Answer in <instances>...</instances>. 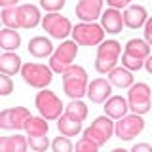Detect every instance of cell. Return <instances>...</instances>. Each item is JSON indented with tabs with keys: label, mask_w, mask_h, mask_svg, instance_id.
<instances>
[{
	"label": "cell",
	"mask_w": 152,
	"mask_h": 152,
	"mask_svg": "<svg viewBox=\"0 0 152 152\" xmlns=\"http://www.w3.org/2000/svg\"><path fill=\"white\" fill-rule=\"evenodd\" d=\"M88 72L84 66L72 65L63 72V89L70 99H80L88 95Z\"/></svg>",
	"instance_id": "obj_1"
},
{
	"label": "cell",
	"mask_w": 152,
	"mask_h": 152,
	"mask_svg": "<svg viewBox=\"0 0 152 152\" xmlns=\"http://www.w3.org/2000/svg\"><path fill=\"white\" fill-rule=\"evenodd\" d=\"M150 55V46L146 40L141 38H131L126 44V51L122 55V66H126L127 70H139L141 66H145L146 57Z\"/></svg>",
	"instance_id": "obj_2"
},
{
	"label": "cell",
	"mask_w": 152,
	"mask_h": 152,
	"mask_svg": "<svg viewBox=\"0 0 152 152\" xmlns=\"http://www.w3.org/2000/svg\"><path fill=\"white\" fill-rule=\"evenodd\" d=\"M122 51V44L118 40H104L97 48V59H95V69L97 72L107 74L116 69L118 57Z\"/></svg>",
	"instance_id": "obj_3"
},
{
	"label": "cell",
	"mask_w": 152,
	"mask_h": 152,
	"mask_svg": "<svg viewBox=\"0 0 152 152\" xmlns=\"http://www.w3.org/2000/svg\"><path fill=\"white\" fill-rule=\"evenodd\" d=\"M21 76L25 84H28L31 88L46 89V86H50L53 80V70H51V66L40 63H25L21 69Z\"/></svg>",
	"instance_id": "obj_4"
},
{
	"label": "cell",
	"mask_w": 152,
	"mask_h": 152,
	"mask_svg": "<svg viewBox=\"0 0 152 152\" xmlns=\"http://www.w3.org/2000/svg\"><path fill=\"white\" fill-rule=\"evenodd\" d=\"M34 104H36L38 112H40V116L46 118V120H59L61 110H63V107H65V104L61 103V99L57 97L53 91H50V89L38 91L36 97H34Z\"/></svg>",
	"instance_id": "obj_5"
},
{
	"label": "cell",
	"mask_w": 152,
	"mask_h": 152,
	"mask_svg": "<svg viewBox=\"0 0 152 152\" xmlns=\"http://www.w3.org/2000/svg\"><path fill=\"white\" fill-rule=\"evenodd\" d=\"M127 103L133 114H146L152 107V91L145 82L133 84L127 91Z\"/></svg>",
	"instance_id": "obj_6"
},
{
	"label": "cell",
	"mask_w": 152,
	"mask_h": 152,
	"mask_svg": "<svg viewBox=\"0 0 152 152\" xmlns=\"http://www.w3.org/2000/svg\"><path fill=\"white\" fill-rule=\"evenodd\" d=\"M76 55H78V44H76L74 40H65L63 44L53 51V55H51V59H50L51 70L63 74L69 66H72Z\"/></svg>",
	"instance_id": "obj_7"
},
{
	"label": "cell",
	"mask_w": 152,
	"mask_h": 152,
	"mask_svg": "<svg viewBox=\"0 0 152 152\" xmlns=\"http://www.w3.org/2000/svg\"><path fill=\"white\" fill-rule=\"evenodd\" d=\"M72 38L80 46H97L104 38V28L97 23H80L72 27Z\"/></svg>",
	"instance_id": "obj_8"
},
{
	"label": "cell",
	"mask_w": 152,
	"mask_h": 152,
	"mask_svg": "<svg viewBox=\"0 0 152 152\" xmlns=\"http://www.w3.org/2000/svg\"><path fill=\"white\" fill-rule=\"evenodd\" d=\"M114 131H116V126H114V122L110 120V116H99V118H95V122L84 131V137H88V139H91L93 142H97L99 146H103L104 142L112 137Z\"/></svg>",
	"instance_id": "obj_9"
},
{
	"label": "cell",
	"mask_w": 152,
	"mask_h": 152,
	"mask_svg": "<svg viewBox=\"0 0 152 152\" xmlns=\"http://www.w3.org/2000/svg\"><path fill=\"white\" fill-rule=\"evenodd\" d=\"M142 129H145V120L141 118V114H129V116H124L116 122V131L114 133L122 141H131Z\"/></svg>",
	"instance_id": "obj_10"
},
{
	"label": "cell",
	"mask_w": 152,
	"mask_h": 152,
	"mask_svg": "<svg viewBox=\"0 0 152 152\" xmlns=\"http://www.w3.org/2000/svg\"><path fill=\"white\" fill-rule=\"evenodd\" d=\"M42 27H44V31L50 36L59 38V40L61 38H66L70 32H72L70 21L65 15H61V13H48V15H44V19H42Z\"/></svg>",
	"instance_id": "obj_11"
},
{
	"label": "cell",
	"mask_w": 152,
	"mask_h": 152,
	"mask_svg": "<svg viewBox=\"0 0 152 152\" xmlns=\"http://www.w3.org/2000/svg\"><path fill=\"white\" fill-rule=\"evenodd\" d=\"M31 118V112L25 107L4 108L0 112V127L2 129H25V122Z\"/></svg>",
	"instance_id": "obj_12"
},
{
	"label": "cell",
	"mask_w": 152,
	"mask_h": 152,
	"mask_svg": "<svg viewBox=\"0 0 152 152\" xmlns=\"http://www.w3.org/2000/svg\"><path fill=\"white\" fill-rule=\"evenodd\" d=\"M101 15H103V0H78L76 17L82 23H93Z\"/></svg>",
	"instance_id": "obj_13"
},
{
	"label": "cell",
	"mask_w": 152,
	"mask_h": 152,
	"mask_svg": "<svg viewBox=\"0 0 152 152\" xmlns=\"http://www.w3.org/2000/svg\"><path fill=\"white\" fill-rule=\"evenodd\" d=\"M112 93V84L110 80L104 78H95L91 80V84L88 86V97L91 103H107L110 99Z\"/></svg>",
	"instance_id": "obj_14"
},
{
	"label": "cell",
	"mask_w": 152,
	"mask_h": 152,
	"mask_svg": "<svg viewBox=\"0 0 152 152\" xmlns=\"http://www.w3.org/2000/svg\"><path fill=\"white\" fill-rule=\"evenodd\" d=\"M126 25L124 23V13H120L116 8H110L107 12H103L101 15V27L110 34H118L122 32V27Z\"/></svg>",
	"instance_id": "obj_15"
},
{
	"label": "cell",
	"mask_w": 152,
	"mask_h": 152,
	"mask_svg": "<svg viewBox=\"0 0 152 152\" xmlns=\"http://www.w3.org/2000/svg\"><path fill=\"white\" fill-rule=\"evenodd\" d=\"M19 10V23H21V28H34L40 19V10L32 4H23V6H17Z\"/></svg>",
	"instance_id": "obj_16"
},
{
	"label": "cell",
	"mask_w": 152,
	"mask_h": 152,
	"mask_svg": "<svg viewBox=\"0 0 152 152\" xmlns=\"http://www.w3.org/2000/svg\"><path fill=\"white\" fill-rule=\"evenodd\" d=\"M148 17H146V10L142 6H127L124 12V23L129 28H141L146 25Z\"/></svg>",
	"instance_id": "obj_17"
},
{
	"label": "cell",
	"mask_w": 152,
	"mask_h": 152,
	"mask_svg": "<svg viewBox=\"0 0 152 152\" xmlns=\"http://www.w3.org/2000/svg\"><path fill=\"white\" fill-rule=\"evenodd\" d=\"M127 110H129V103H127V99H124L122 95H112V97L104 103V112H107V116L116 118V120L124 118Z\"/></svg>",
	"instance_id": "obj_18"
},
{
	"label": "cell",
	"mask_w": 152,
	"mask_h": 152,
	"mask_svg": "<svg viewBox=\"0 0 152 152\" xmlns=\"http://www.w3.org/2000/svg\"><path fill=\"white\" fill-rule=\"evenodd\" d=\"M28 53L32 57H38V59L53 55V44H51L46 36H34L28 42Z\"/></svg>",
	"instance_id": "obj_19"
},
{
	"label": "cell",
	"mask_w": 152,
	"mask_h": 152,
	"mask_svg": "<svg viewBox=\"0 0 152 152\" xmlns=\"http://www.w3.org/2000/svg\"><path fill=\"white\" fill-rule=\"evenodd\" d=\"M27 139L23 135H10L0 139V152H27Z\"/></svg>",
	"instance_id": "obj_20"
},
{
	"label": "cell",
	"mask_w": 152,
	"mask_h": 152,
	"mask_svg": "<svg viewBox=\"0 0 152 152\" xmlns=\"http://www.w3.org/2000/svg\"><path fill=\"white\" fill-rule=\"evenodd\" d=\"M48 129H50L48 120L42 116H31L25 122V131H27L28 137H46Z\"/></svg>",
	"instance_id": "obj_21"
},
{
	"label": "cell",
	"mask_w": 152,
	"mask_h": 152,
	"mask_svg": "<svg viewBox=\"0 0 152 152\" xmlns=\"http://www.w3.org/2000/svg\"><path fill=\"white\" fill-rule=\"evenodd\" d=\"M21 69H23L21 57H19L17 53H12V51H6V53H2V57H0V70H2L4 74L12 76V74L19 72Z\"/></svg>",
	"instance_id": "obj_22"
},
{
	"label": "cell",
	"mask_w": 152,
	"mask_h": 152,
	"mask_svg": "<svg viewBox=\"0 0 152 152\" xmlns=\"http://www.w3.org/2000/svg\"><path fill=\"white\" fill-rule=\"evenodd\" d=\"M108 80H110L112 86H118V88H131L133 86V74L126 66H116L114 70H110Z\"/></svg>",
	"instance_id": "obj_23"
},
{
	"label": "cell",
	"mask_w": 152,
	"mask_h": 152,
	"mask_svg": "<svg viewBox=\"0 0 152 152\" xmlns=\"http://www.w3.org/2000/svg\"><path fill=\"white\" fill-rule=\"evenodd\" d=\"M57 127H59L61 135H65V137H74V135H78V133L82 131V122H78V120H74V118H70V116H66V114H63V116L57 120Z\"/></svg>",
	"instance_id": "obj_24"
},
{
	"label": "cell",
	"mask_w": 152,
	"mask_h": 152,
	"mask_svg": "<svg viewBox=\"0 0 152 152\" xmlns=\"http://www.w3.org/2000/svg\"><path fill=\"white\" fill-rule=\"evenodd\" d=\"M19 44H21V36H19L17 31L8 27L0 31V48H4L6 51H12V50H17Z\"/></svg>",
	"instance_id": "obj_25"
},
{
	"label": "cell",
	"mask_w": 152,
	"mask_h": 152,
	"mask_svg": "<svg viewBox=\"0 0 152 152\" xmlns=\"http://www.w3.org/2000/svg\"><path fill=\"white\" fill-rule=\"evenodd\" d=\"M65 114L70 116V118H74V120H78V122H84L86 116H88V107H86L80 99H72V103L66 104V112Z\"/></svg>",
	"instance_id": "obj_26"
},
{
	"label": "cell",
	"mask_w": 152,
	"mask_h": 152,
	"mask_svg": "<svg viewBox=\"0 0 152 152\" xmlns=\"http://www.w3.org/2000/svg\"><path fill=\"white\" fill-rule=\"evenodd\" d=\"M2 23L6 25L8 28H21V23H19V10L17 6H12V8H4L2 10Z\"/></svg>",
	"instance_id": "obj_27"
},
{
	"label": "cell",
	"mask_w": 152,
	"mask_h": 152,
	"mask_svg": "<svg viewBox=\"0 0 152 152\" xmlns=\"http://www.w3.org/2000/svg\"><path fill=\"white\" fill-rule=\"evenodd\" d=\"M51 148L53 152H72V142L69 137H55V141L51 142Z\"/></svg>",
	"instance_id": "obj_28"
},
{
	"label": "cell",
	"mask_w": 152,
	"mask_h": 152,
	"mask_svg": "<svg viewBox=\"0 0 152 152\" xmlns=\"http://www.w3.org/2000/svg\"><path fill=\"white\" fill-rule=\"evenodd\" d=\"M76 152H99V145L93 142L88 137H82L78 142H76Z\"/></svg>",
	"instance_id": "obj_29"
},
{
	"label": "cell",
	"mask_w": 152,
	"mask_h": 152,
	"mask_svg": "<svg viewBox=\"0 0 152 152\" xmlns=\"http://www.w3.org/2000/svg\"><path fill=\"white\" fill-rule=\"evenodd\" d=\"M28 145L36 152H46L50 146V141H48V137H28Z\"/></svg>",
	"instance_id": "obj_30"
},
{
	"label": "cell",
	"mask_w": 152,
	"mask_h": 152,
	"mask_svg": "<svg viewBox=\"0 0 152 152\" xmlns=\"http://www.w3.org/2000/svg\"><path fill=\"white\" fill-rule=\"evenodd\" d=\"M65 2L66 0H40V6L46 10V12H50V13H57L61 8L65 6Z\"/></svg>",
	"instance_id": "obj_31"
},
{
	"label": "cell",
	"mask_w": 152,
	"mask_h": 152,
	"mask_svg": "<svg viewBox=\"0 0 152 152\" xmlns=\"http://www.w3.org/2000/svg\"><path fill=\"white\" fill-rule=\"evenodd\" d=\"M13 91V82L8 74H0V95H10Z\"/></svg>",
	"instance_id": "obj_32"
},
{
	"label": "cell",
	"mask_w": 152,
	"mask_h": 152,
	"mask_svg": "<svg viewBox=\"0 0 152 152\" xmlns=\"http://www.w3.org/2000/svg\"><path fill=\"white\" fill-rule=\"evenodd\" d=\"M145 40L148 42V46H152V17L146 21V25H145Z\"/></svg>",
	"instance_id": "obj_33"
},
{
	"label": "cell",
	"mask_w": 152,
	"mask_h": 152,
	"mask_svg": "<svg viewBox=\"0 0 152 152\" xmlns=\"http://www.w3.org/2000/svg\"><path fill=\"white\" fill-rule=\"evenodd\" d=\"M131 152H152V146L148 142H137V145H133Z\"/></svg>",
	"instance_id": "obj_34"
},
{
	"label": "cell",
	"mask_w": 152,
	"mask_h": 152,
	"mask_svg": "<svg viewBox=\"0 0 152 152\" xmlns=\"http://www.w3.org/2000/svg\"><path fill=\"white\" fill-rule=\"evenodd\" d=\"M129 2H131V0H107L108 6H110V8H116V10L118 8H126Z\"/></svg>",
	"instance_id": "obj_35"
},
{
	"label": "cell",
	"mask_w": 152,
	"mask_h": 152,
	"mask_svg": "<svg viewBox=\"0 0 152 152\" xmlns=\"http://www.w3.org/2000/svg\"><path fill=\"white\" fill-rule=\"evenodd\" d=\"M19 0H0V4H2L4 8H12V6H17Z\"/></svg>",
	"instance_id": "obj_36"
},
{
	"label": "cell",
	"mask_w": 152,
	"mask_h": 152,
	"mask_svg": "<svg viewBox=\"0 0 152 152\" xmlns=\"http://www.w3.org/2000/svg\"><path fill=\"white\" fill-rule=\"evenodd\" d=\"M145 66H146V70H148V74H152V55L146 57V61H145Z\"/></svg>",
	"instance_id": "obj_37"
},
{
	"label": "cell",
	"mask_w": 152,
	"mask_h": 152,
	"mask_svg": "<svg viewBox=\"0 0 152 152\" xmlns=\"http://www.w3.org/2000/svg\"><path fill=\"white\" fill-rule=\"evenodd\" d=\"M112 152H129V150H126V148H114Z\"/></svg>",
	"instance_id": "obj_38"
},
{
	"label": "cell",
	"mask_w": 152,
	"mask_h": 152,
	"mask_svg": "<svg viewBox=\"0 0 152 152\" xmlns=\"http://www.w3.org/2000/svg\"><path fill=\"white\" fill-rule=\"evenodd\" d=\"M34 152H36V150H34Z\"/></svg>",
	"instance_id": "obj_39"
}]
</instances>
